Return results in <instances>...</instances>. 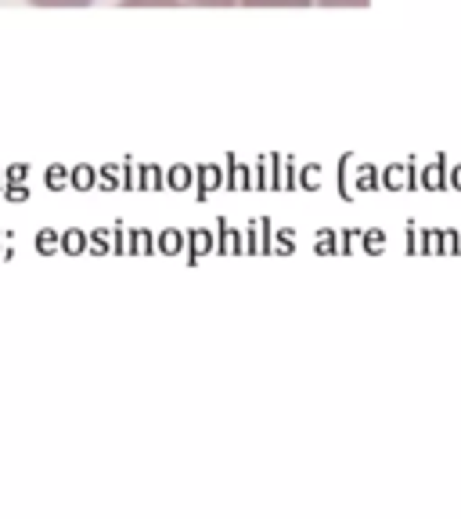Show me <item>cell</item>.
<instances>
[{
	"instance_id": "cell-3",
	"label": "cell",
	"mask_w": 461,
	"mask_h": 519,
	"mask_svg": "<svg viewBox=\"0 0 461 519\" xmlns=\"http://www.w3.org/2000/svg\"><path fill=\"white\" fill-rule=\"evenodd\" d=\"M33 8H90L94 0H29Z\"/></svg>"
},
{
	"instance_id": "cell-1",
	"label": "cell",
	"mask_w": 461,
	"mask_h": 519,
	"mask_svg": "<svg viewBox=\"0 0 461 519\" xmlns=\"http://www.w3.org/2000/svg\"><path fill=\"white\" fill-rule=\"evenodd\" d=\"M242 8H314V0H238Z\"/></svg>"
},
{
	"instance_id": "cell-4",
	"label": "cell",
	"mask_w": 461,
	"mask_h": 519,
	"mask_svg": "<svg viewBox=\"0 0 461 519\" xmlns=\"http://www.w3.org/2000/svg\"><path fill=\"white\" fill-rule=\"evenodd\" d=\"M321 8H368L371 0H314Z\"/></svg>"
},
{
	"instance_id": "cell-2",
	"label": "cell",
	"mask_w": 461,
	"mask_h": 519,
	"mask_svg": "<svg viewBox=\"0 0 461 519\" xmlns=\"http://www.w3.org/2000/svg\"><path fill=\"white\" fill-rule=\"evenodd\" d=\"M184 0H120V8H181Z\"/></svg>"
},
{
	"instance_id": "cell-5",
	"label": "cell",
	"mask_w": 461,
	"mask_h": 519,
	"mask_svg": "<svg viewBox=\"0 0 461 519\" xmlns=\"http://www.w3.org/2000/svg\"><path fill=\"white\" fill-rule=\"evenodd\" d=\"M191 8H238V0H184Z\"/></svg>"
}]
</instances>
